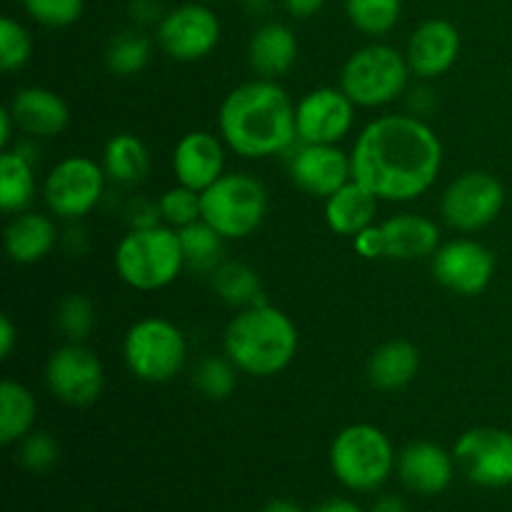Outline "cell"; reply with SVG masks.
<instances>
[{
    "mask_svg": "<svg viewBox=\"0 0 512 512\" xmlns=\"http://www.w3.org/2000/svg\"><path fill=\"white\" fill-rule=\"evenodd\" d=\"M223 25L215 10L203 3L175 5L155 25V43L170 60L178 63H198L208 58L220 43Z\"/></svg>",
    "mask_w": 512,
    "mask_h": 512,
    "instance_id": "obj_11",
    "label": "cell"
},
{
    "mask_svg": "<svg viewBox=\"0 0 512 512\" xmlns=\"http://www.w3.org/2000/svg\"><path fill=\"white\" fill-rule=\"evenodd\" d=\"M268 190L250 173H225L203 190V220L225 240H243L263 225Z\"/></svg>",
    "mask_w": 512,
    "mask_h": 512,
    "instance_id": "obj_8",
    "label": "cell"
},
{
    "mask_svg": "<svg viewBox=\"0 0 512 512\" xmlns=\"http://www.w3.org/2000/svg\"><path fill=\"white\" fill-rule=\"evenodd\" d=\"M315 512H365V510L348 498H333V500H328V503L320 505Z\"/></svg>",
    "mask_w": 512,
    "mask_h": 512,
    "instance_id": "obj_46",
    "label": "cell"
},
{
    "mask_svg": "<svg viewBox=\"0 0 512 512\" xmlns=\"http://www.w3.org/2000/svg\"><path fill=\"white\" fill-rule=\"evenodd\" d=\"M330 470L353 493H375L398 468V455L388 433L378 425L353 423L330 443Z\"/></svg>",
    "mask_w": 512,
    "mask_h": 512,
    "instance_id": "obj_5",
    "label": "cell"
},
{
    "mask_svg": "<svg viewBox=\"0 0 512 512\" xmlns=\"http://www.w3.org/2000/svg\"><path fill=\"white\" fill-rule=\"evenodd\" d=\"M240 3H260V0H240Z\"/></svg>",
    "mask_w": 512,
    "mask_h": 512,
    "instance_id": "obj_49",
    "label": "cell"
},
{
    "mask_svg": "<svg viewBox=\"0 0 512 512\" xmlns=\"http://www.w3.org/2000/svg\"><path fill=\"white\" fill-rule=\"evenodd\" d=\"M210 285L225 305L238 310L260 303V293H263L260 275L250 265L238 263V260H223L210 273Z\"/></svg>",
    "mask_w": 512,
    "mask_h": 512,
    "instance_id": "obj_29",
    "label": "cell"
},
{
    "mask_svg": "<svg viewBox=\"0 0 512 512\" xmlns=\"http://www.w3.org/2000/svg\"><path fill=\"white\" fill-rule=\"evenodd\" d=\"M30 55H33V38H30L28 28L5 15L0 20V68L5 73L25 68Z\"/></svg>",
    "mask_w": 512,
    "mask_h": 512,
    "instance_id": "obj_36",
    "label": "cell"
},
{
    "mask_svg": "<svg viewBox=\"0 0 512 512\" xmlns=\"http://www.w3.org/2000/svg\"><path fill=\"white\" fill-rule=\"evenodd\" d=\"M113 265L128 288L140 293L168 288L185 270L178 230L163 223L130 228L115 245Z\"/></svg>",
    "mask_w": 512,
    "mask_h": 512,
    "instance_id": "obj_4",
    "label": "cell"
},
{
    "mask_svg": "<svg viewBox=\"0 0 512 512\" xmlns=\"http://www.w3.org/2000/svg\"><path fill=\"white\" fill-rule=\"evenodd\" d=\"M288 173L295 188L325 200L353 180V163L340 145L298 143L288 158Z\"/></svg>",
    "mask_w": 512,
    "mask_h": 512,
    "instance_id": "obj_16",
    "label": "cell"
},
{
    "mask_svg": "<svg viewBox=\"0 0 512 512\" xmlns=\"http://www.w3.org/2000/svg\"><path fill=\"white\" fill-rule=\"evenodd\" d=\"M158 210L163 225L180 230L185 225H193L203 220V193L185 185L175 183L158 198Z\"/></svg>",
    "mask_w": 512,
    "mask_h": 512,
    "instance_id": "obj_34",
    "label": "cell"
},
{
    "mask_svg": "<svg viewBox=\"0 0 512 512\" xmlns=\"http://www.w3.org/2000/svg\"><path fill=\"white\" fill-rule=\"evenodd\" d=\"M15 130H18V125H15L13 113H10L8 108H3V110H0V148H3V150L10 148Z\"/></svg>",
    "mask_w": 512,
    "mask_h": 512,
    "instance_id": "obj_44",
    "label": "cell"
},
{
    "mask_svg": "<svg viewBox=\"0 0 512 512\" xmlns=\"http://www.w3.org/2000/svg\"><path fill=\"white\" fill-rule=\"evenodd\" d=\"M460 30L445 18L423 20L405 45L410 73L420 80H435L448 73L460 58Z\"/></svg>",
    "mask_w": 512,
    "mask_h": 512,
    "instance_id": "obj_18",
    "label": "cell"
},
{
    "mask_svg": "<svg viewBox=\"0 0 512 512\" xmlns=\"http://www.w3.org/2000/svg\"><path fill=\"white\" fill-rule=\"evenodd\" d=\"M430 268L445 290L473 298L488 290L495 275V255L480 240L455 238L435 250Z\"/></svg>",
    "mask_w": 512,
    "mask_h": 512,
    "instance_id": "obj_15",
    "label": "cell"
},
{
    "mask_svg": "<svg viewBox=\"0 0 512 512\" xmlns=\"http://www.w3.org/2000/svg\"><path fill=\"white\" fill-rule=\"evenodd\" d=\"M358 105L340 88H315L295 103V133L298 143L340 145L355 125Z\"/></svg>",
    "mask_w": 512,
    "mask_h": 512,
    "instance_id": "obj_14",
    "label": "cell"
},
{
    "mask_svg": "<svg viewBox=\"0 0 512 512\" xmlns=\"http://www.w3.org/2000/svg\"><path fill=\"white\" fill-rule=\"evenodd\" d=\"M180 248H183L185 268L193 273H213L223 263L225 238L215 228H210L205 220H198L193 225H185L178 230Z\"/></svg>",
    "mask_w": 512,
    "mask_h": 512,
    "instance_id": "obj_30",
    "label": "cell"
},
{
    "mask_svg": "<svg viewBox=\"0 0 512 512\" xmlns=\"http://www.w3.org/2000/svg\"><path fill=\"white\" fill-rule=\"evenodd\" d=\"M380 200L358 180H350L330 198H325V223L335 235L355 238L360 230L370 228L378 215Z\"/></svg>",
    "mask_w": 512,
    "mask_h": 512,
    "instance_id": "obj_24",
    "label": "cell"
},
{
    "mask_svg": "<svg viewBox=\"0 0 512 512\" xmlns=\"http://www.w3.org/2000/svg\"><path fill=\"white\" fill-rule=\"evenodd\" d=\"M35 23L45 28H68L83 15L85 0H15Z\"/></svg>",
    "mask_w": 512,
    "mask_h": 512,
    "instance_id": "obj_38",
    "label": "cell"
},
{
    "mask_svg": "<svg viewBox=\"0 0 512 512\" xmlns=\"http://www.w3.org/2000/svg\"><path fill=\"white\" fill-rule=\"evenodd\" d=\"M8 110L13 113L18 133L28 138L48 140L63 133L70 123V108L55 90L43 85L20 88L10 100Z\"/></svg>",
    "mask_w": 512,
    "mask_h": 512,
    "instance_id": "obj_20",
    "label": "cell"
},
{
    "mask_svg": "<svg viewBox=\"0 0 512 512\" xmlns=\"http://www.w3.org/2000/svg\"><path fill=\"white\" fill-rule=\"evenodd\" d=\"M45 385L60 403L85 408L103 393L105 368L88 345L68 340L50 353L45 363Z\"/></svg>",
    "mask_w": 512,
    "mask_h": 512,
    "instance_id": "obj_12",
    "label": "cell"
},
{
    "mask_svg": "<svg viewBox=\"0 0 512 512\" xmlns=\"http://www.w3.org/2000/svg\"><path fill=\"white\" fill-rule=\"evenodd\" d=\"M300 335L293 318L270 303L240 308L223 333V353L250 378L280 375L298 355Z\"/></svg>",
    "mask_w": 512,
    "mask_h": 512,
    "instance_id": "obj_3",
    "label": "cell"
},
{
    "mask_svg": "<svg viewBox=\"0 0 512 512\" xmlns=\"http://www.w3.org/2000/svg\"><path fill=\"white\" fill-rule=\"evenodd\" d=\"M123 360L130 373L143 383H170L185 368L188 340L173 320L148 315L135 320L125 333Z\"/></svg>",
    "mask_w": 512,
    "mask_h": 512,
    "instance_id": "obj_7",
    "label": "cell"
},
{
    "mask_svg": "<svg viewBox=\"0 0 512 512\" xmlns=\"http://www.w3.org/2000/svg\"><path fill=\"white\" fill-rule=\"evenodd\" d=\"M505 208V185L488 170L458 175L440 198L445 225L458 233H478L500 218Z\"/></svg>",
    "mask_w": 512,
    "mask_h": 512,
    "instance_id": "obj_10",
    "label": "cell"
},
{
    "mask_svg": "<svg viewBox=\"0 0 512 512\" xmlns=\"http://www.w3.org/2000/svg\"><path fill=\"white\" fill-rule=\"evenodd\" d=\"M240 370L230 363L228 355H208L200 360L193 370V385L203 398L208 400H228L235 393Z\"/></svg>",
    "mask_w": 512,
    "mask_h": 512,
    "instance_id": "obj_33",
    "label": "cell"
},
{
    "mask_svg": "<svg viewBox=\"0 0 512 512\" xmlns=\"http://www.w3.org/2000/svg\"><path fill=\"white\" fill-rule=\"evenodd\" d=\"M420 370V350L408 340H388L368 358V380L375 390L395 393L408 388Z\"/></svg>",
    "mask_w": 512,
    "mask_h": 512,
    "instance_id": "obj_25",
    "label": "cell"
},
{
    "mask_svg": "<svg viewBox=\"0 0 512 512\" xmlns=\"http://www.w3.org/2000/svg\"><path fill=\"white\" fill-rule=\"evenodd\" d=\"M108 185L103 163L88 155H68L50 168L43 183V200L50 215L78 223L100 205Z\"/></svg>",
    "mask_w": 512,
    "mask_h": 512,
    "instance_id": "obj_9",
    "label": "cell"
},
{
    "mask_svg": "<svg viewBox=\"0 0 512 512\" xmlns=\"http://www.w3.org/2000/svg\"><path fill=\"white\" fill-rule=\"evenodd\" d=\"M103 168L118 185H138L150 173V150L138 135L118 133L105 143Z\"/></svg>",
    "mask_w": 512,
    "mask_h": 512,
    "instance_id": "obj_27",
    "label": "cell"
},
{
    "mask_svg": "<svg viewBox=\"0 0 512 512\" xmlns=\"http://www.w3.org/2000/svg\"><path fill=\"white\" fill-rule=\"evenodd\" d=\"M455 455L443 445L418 440L405 445L398 455V475L408 490L418 495H440L455 478Z\"/></svg>",
    "mask_w": 512,
    "mask_h": 512,
    "instance_id": "obj_19",
    "label": "cell"
},
{
    "mask_svg": "<svg viewBox=\"0 0 512 512\" xmlns=\"http://www.w3.org/2000/svg\"><path fill=\"white\" fill-rule=\"evenodd\" d=\"M225 163H228V145L220 135L208 133V130L185 133L175 143L173 155H170L175 183L198 190V193L223 178Z\"/></svg>",
    "mask_w": 512,
    "mask_h": 512,
    "instance_id": "obj_17",
    "label": "cell"
},
{
    "mask_svg": "<svg viewBox=\"0 0 512 512\" xmlns=\"http://www.w3.org/2000/svg\"><path fill=\"white\" fill-rule=\"evenodd\" d=\"M195 3H203V5H210V3H213V0H195Z\"/></svg>",
    "mask_w": 512,
    "mask_h": 512,
    "instance_id": "obj_48",
    "label": "cell"
},
{
    "mask_svg": "<svg viewBox=\"0 0 512 512\" xmlns=\"http://www.w3.org/2000/svg\"><path fill=\"white\" fill-rule=\"evenodd\" d=\"M325 3H328V0H283L285 10H288V13L298 20L313 18L315 13H320V10H323Z\"/></svg>",
    "mask_w": 512,
    "mask_h": 512,
    "instance_id": "obj_42",
    "label": "cell"
},
{
    "mask_svg": "<svg viewBox=\"0 0 512 512\" xmlns=\"http://www.w3.org/2000/svg\"><path fill=\"white\" fill-rule=\"evenodd\" d=\"M38 195L35 160L8 148L0 155V205L8 215L25 213Z\"/></svg>",
    "mask_w": 512,
    "mask_h": 512,
    "instance_id": "obj_26",
    "label": "cell"
},
{
    "mask_svg": "<svg viewBox=\"0 0 512 512\" xmlns=\"http://www.w3.org/2000/svg\"><path fill=\"white\" fill-rule=\"evenodd\" d=\"M218 130L228 150L245 160L288 153L298 143L295 103L278 80H248L220 103Z\"/></svg>",
    "mask_w": 512,
    "mask_h": 512,
    "instance_id": "obj_2",
    "label": "cell"
},
{
    "mask_svg": "<svg viewBox=\"0 0 512 512\" xmlns=\"http://www.w3.org/2000/svg\"><path fill=\"white\" fill-rule=\"evenodd\" d=\"M345 13L355 30L368 38H383L398 25L403 0H345Z\"/></svg>",
    "mask_w": 512,
    "mask_h": 512,
    "instance_id": "obj_32",
    "label": "cell"
},
{
    "mask_svg": "<svg viewBox=\"0 0 512 512\" xmlns=\"http://www.w3.org/2000/svg\"><path fill=\"white\" fill-rule=\"evenodd\" d=\"M5 253L18 265H35L53 253L58 245V225L50 215L25 210L5 225Z\"/></svg>",
    "mask_w": 512,
    "mask_h": 512,
    "instance_id": "obj_22",
    "label": "cell"
},
{
    "mask_svg": "<svg viewBox=\"0 0 512 512\" xmlns=\"http://www.w3.org/2000/svg\"><path fill=\"white\" fill-rule=\"evenodd\" d=\"M15 345H18V330H15L10 315L0 318V358L8 360L13 355Z\"/></svg>",
    "mask_w": 512,
    "mask_h": 512,
    "instance_id": "obj_43",
    "label": "cell"
},
{
    "mask_svg": "<svg viewBox=\"0 0 512 512\" xmlns=\"http://www.w3.org/2000/svg\"><path fill=\"white\" fill-rule=\"evenodd\" d=\"M370 512H410L408 505L398 498V495H380L373 503Z\"/></svg>",
    "mask_w": 512,
    "mask_h": 512,
    "instance_id": "obj_45",
    "label": "cell"
},
{
    "mask_svg": "<svg viewBox=\"0 0 512 512\" xmlns=\"http://www.w3.org/2000/svg\"><path fill=\"white\" fill-rule=\"evenodd\" d=\"M128 220L130 228H148V225L163 223V220H160L158 203L150 205L148 200H133L128 208Z\"/></svg>",
    "mask_w": 512,
    "mask_h": 512,
    "instance_id": "obj_41",
    "label": "cell"
},
{
    "mask_svg": "<svg viewBox=\"0 0 512 512\" xmlns=\"http://www.w3.org/2000/svg\"><path fill=\"white\" fill-rule=\"evenodd\" d=\"M455 465L480 488L512 485V433L503 428H473L453 448Z\"/></svg>",
    "mask_w": 512,
    "mask_h": 512,
    "instance_id": "obj_13",
    "label": "cell"
},
{
    "mask_svg": "<svg viewBox=\"0 0 512 512\" xmlns=\"http://www.w3.org/2000/svg\"><path fill=\"white\" fill-rule=\"evenodd\" d=\"M18 460L28 473L43 475L53 470L60 460V445L45 430H33L18 443Z\"/></svg>",
    "mask_w": 512,
    "mask_h": 512,
    "instance_id": "obj_37",
    "label": "cell"
},
{
    "mask_svg": "<svg viewBox=\"0 0 512 512\" xmlns=\"http://www.w3.org/2000/svg\"><path fill=\"white\" fill-rule=\"evenodd\" d=\"M58 330L70 343H85L95 328V308L85 295L70 293L60 300L58 315H55Z\"/></svg>",
    "mask_w": 512,
    "mask_h": 512,
    "instance_id": "obj_35",
    "label": "cell"
},
{
    "mask_svg": "<svg viewBox=\"0 0 512 512\" xmlns=\"http://www.w3.org/2000/svg\"><path fill=\"white\" fill-rule=\"evenodd\" d=\"M410 75L405 53L388 43H368L353 50L343 63L340 88L358 108H385L405 95Z\"/></svg>",
    "mask_w": 512,
    "mask_h": 512,
    "instance_id": "obj_6",
    "label": "cell"
},
{
    "mask_svg": "<svg viewBox=\"0 0 512 512\" xmlns=\"http://www.w3.org/2000/svg\"><path fill=\"white\" fill-rule=\"evenodd\" d=\"M298 60V38L293 28L278 20L260 25L248 43V63L258 78L278 80L290 73Z\"/></svg>",
    "mask_w": 512,
    "mask_h": 512,
    "instance_id": "obj_23",
    "label": "cell"
},
{
    "mask_svg": "<svg viewBox=\"0 0 512 512\" xmlns=\"http://www.w3.org/2000/svg\"><path fill=\"white\" fill-rule=\"evenodd\" d=\"M128 13L138 28H145V25H158L168 10L163 8L160 0H130Z\"/></svg>",
    "mask_w": 512,
    "mask_h": 512,
    "instance_id": "obj_40",
    "label": "cell"
},
{
    "mask_svg": "<svg viewBox=\"0 0 512 512\" xmlns=\"http://www.w3.org/2000/svg\"><path fill=\"white\" fill-rule=\"evenodd\" d=\"M260 512H305L303 508H300L295 500H285V498H275L270 500V503L263 505V510Z\"/></svg>",
    "mask_w": 512,
    "mask_h": 512,
    "instance_id": "obj_47",
    "label": "cell"
},
{
    "mask_svg": "<svg viewBox=\"0 0 512 512\" xmlns=\"http://www.w3.org/2000/svg\"><path fill=\"white\" fill-rule=\"evenodd\" d=\"M385 235V258L410 263L433 258L440 248V228L433 218L420 213H400L380 223Z\"/></svg>",
    "mask_w": 512,
    "mask_h": 512,
    "instance_id": "obj_21",
    "label": "cell"
},
{
    "mask_svg": "<svg viewBox=\"0 0 512 512\" xmlns=\"http://www.w3.org/2000/svg\"><path fill=\"white\" fill-rule=\"evenodd\" d=\"M38 418V400L28 385L18 380L0 383V443L18 445L20 440L35 430Z\"/></svg>",
    "mask_w": 512,
    "mask_h": 512,
    "instance_id": "obj_28",
    "label": "cell"
},
{
    "mask_svg": "<svg viewBox=\"0 0 512 512\" xmlns=\"http://www.w3.org/2000/svg\"><path fill=\"white\" fill-rule=\"evenodd\" d=\"M150 58H153V40L140 28L118 33L105 50V63H108L110 73L120 75V78H133V75L143 73Z\"/></svg>",
    "mask_w": 512,
    "mask_h": 512,
    "instance_id": "obj_31",
    "label": "cell"
},
{
    "mask_svg": "<svg viewBox=\"0 0 512 512\" xmlns=\"http://www.w3.org/2000/svg\"><path fill=\"white\" fill-rule=\"evenodd\" d=\"M353 240L355 253L363 255L365 260H378L385 258V235L380 225H370V228L360 230Z\"/></svg>",
    "mask_w": 512,
    "mask_h": 512,
    "instance_id": "obj_39",
    "label": "cell"
},
{
    "mask_svg": "<svg viewBox=\"0 0 512 512\" xmlns=\"http://www.w3.org/2000/svg\"><path fill=\"white\" fill-rule=\"evenodd\" d=\"M353 180L380 203H410L428 193L443 170L438 133L413 113L370 120L350 150Z\"/></svg>",
    "mask_w": 512,
    "mask_h": 512,
    "instance_id": "obj_1",
    "label": "cell"
}]
</instances>
